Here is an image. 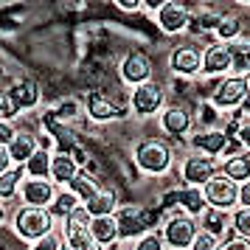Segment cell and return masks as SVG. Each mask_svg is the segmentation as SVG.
Listing matches in <instances>:
<instances>
[{
	"instance_id": "6da1fadb",
	"label": "cell",
	"mask_w": 250,
	"mask_h": 250,
	"mask_svg": "<svg viewBox=\"0 0 250 250\" xmlns=\"http://www.w3.org/2000/svg\"><path fill=\"white\" fill-rule=\"evenodd\" d=\"M160 208H138V205H121L115 211V222H118V239H141L146 236L152 228L158 225Z\"/></svg>"
},
{
	"instance_id": "7a4b0ae2",
	"label": "cell",
	"mask_w": 250,
	"mask_h": 250,
	"mask_svg": "<svg viewBox=\"0 0 250 250\" xmlns=\"http://www.w3.org/2000/svg\"><path fill=\"white\" fill-rule=\"evenodd\" d=\"M135 163L149 174H166L174 163V152L166 141L160 138H146L135 146Z\"/></svg>"
},
{
	"instance_id": "3957f363",
	"label": "cell",
	"mask_w": 250,
	"mask_h": 250,
	"mask_svg": "<svg viewBox=\"0 0 250 250\" xmlns=\"http://www.w3.org/2000/svg\"><path fill=\"white\" fill-rule=\"evenodd\" d=\"M250 99V82L239 76H222L216 82V90L211 93V107L214 110H242Z\"/></svg>"
},
{
	"instance_id": "277c9868",
	"label": "cell",
	"mask_w": 250,
	"mask_h": 250,
	"mask_svg": "<svg viewBox=\"0 0 250 250\" xmlns=\"http://www.w3.org/2000/svg\"><path fill=\"white\" fill-rule=\"evenodd\" d=\"M197 233H200V222H197L194 216L183 214V211L171 214L169 219L163 222V230H160L166 248H171V250H191Z\"/></svg>"
},
{
	"instance_id": "5b68a950",
	"label": "cell",
	"mask_w": 250,
	"mask_h": 250,
	"mask_svg": "<svg viewBox=\"0 0 250 250\" xmlns=\"http://www.w3.org/2000/svg\"><path fill=\"white\" fill-rule=\"evenodd\" d=\"M219 171H222V163L216 158L200 155V152H188L180 163V177H183V183L191 186V188H205Z\"/></svg>"
},
{
	"instance_id": "8992f818",
	"label": "cell",
	"mask_w": 250,
	"mask_h": 250,
	"mask_svg": "<svg viewBox=\"0 0 250 250\" xmlns=\"http://www.w3.org/2000/svg\"><path fill=\"white\" fill-rule=\"evenodd\" d=\"M51 225H54V214L48 208H34V205H25L17 211L14 216V228L17 233L28 242H40L42 236L51 233Z\"/></svg>"
},
{
	"instance_id": "52a82bcc",
	"label": "cell",
	"mask_w": 250,
	"mask_h": 250,
	"mask_svg": "<svg viewBox=\"0 0 250 250\" xmlns=\"http://www.w3.org/2000/svg\"><path fill=\"white\" fill-rule=\"evenodd\" d=\"M65 248L70 250H104L90 233V214L84 208H76L65 219Z\"/></svg>"
},
{
	"instance_id": "ba28073f",
	"label": "cell",
	"mask_w": 250,
	"mask_h": 250,
	"mask_svg": "<svg viewBox=\"0 0 250 250\" xmlns=\"http://www.w3.org/2000/svg\"><path fill=\"white\" fill-rule=\"evenodd\" d=\"M203 194H205L208 208H219V211H233V208H239V183L225 177L222 171L205 186Z\"/></svg>"
},
{
	"instance_id": "9c48e42d",
	"label": "cell",
	"mask_w": 250,
	"mask_h": 250,
	"mask_svg": "<svg viewBox=\"0 0 250 250\" xmlns=\"http://www.w3.org/2000/svg\"><path fill=\"white\" fill-rule=\"evenodd\" d=\"M169 205H180L183 214L194 216V219L208 211L203 188H191V186H186V188H171V191L163 194V197H160V208H169Z\"/></svg>"
},
{
	"instance_id": "30bf717a",
	"label": "cell",
	"mask_w": 250,
	"mask_h": 250,
	"mask_svg": "<svg viewBox=\"0 0 250 250\" xmlns=\"http://www.w3.org/2000/svg\"><path fill=\"white\" fill-rule=\"evenodd\" d=\"M40 102V90H37L34 82H14L12 87L6 90V102H3V118H14L20 110H31L34 104Z\"/></svg>"
},
{
	"instance_id": "8fae6325",
	"label": "cell",
	"mask_w": 250,
	"mask_h": 250,
	"mask_svg": "<svg viewBox=\"0 0 250 250\" xmlns=\"http://www.w3.org/2000/svg\"><path fill=\"white\" fill-rule=\"evenodd\" d=\"M203 51L197 42H183L171 51L169 57V65L174 73H180V76H197L200 70H203Z\"/></svg>"
},
{
	"instance_id": "7c38bea8",
	"label": "cell",
	"mask_w": 250,
	"mask_h": 250,
	"mask_svg": "<svg viewBox=\"0 0 250 250\" xmlns=\"http://www.w3.org/2000/svg\"><path fill=\"white\" fill-rule=\"evenodd\" d=\"M188 141H191L194 152L216 158V160L222 155H228V146H230V138L225 135V129H197Z\"/></svg>"
},
{
	"instance_id": "4fadbf2b",
	"label": "cell",
	"mask_w": 250,
	"mask_h": 250,
	"mask_svg": "<svg viewBox=\"0 0 250 250\" xmlns=\"http://www.w3.org/2000/svg\"><path fill=\"white\" fill-rule=\"evenodd\" d=\"M152 73H155V62H152V57L141 54V51L129 54V57L121 62V79L129 82V84H135V87L152 82Z\"/></svg>"
},
{
	"instance_id": "5bb4252c",
	"label": "cell",
	"mask_w": 250,
	"mask_h": 250,
	"mask_svg": "<svg viewBox=\"0 0 250 250\" xmlns=\"http://www.w3.org/2000/svg\"><path fill=\"white\" fill-rule=\"evenodd\" d=\"M129 102H132V110L138 115H152L163 107L166 93H163V87H160L158 82H146V84H141V87L132 90V99Z\"/></svg>"
},
{
	"instance_id": "9a60e30c",
	"label": "cell",
	"mask_w": 250,
	"mask_h": 250,
	"mask_svg": "<svg viewBox=\"0 0 250 250\" xmlns=\"http://www.w3.org/2000/svg\"><path fill=\"white\" fill-rule=\"evenodd\" d=\"M230 45L225 42H211V45L203 51V73L205 76H222V73H230Z\"/></svg>"
},
{
	"instance_id": "2e32d148",
	"label": "cell",
	"mask_w": 250,
	"mask_h": 250,
	"mask_svg": "<svg viewBox=\"0 0 250 250\" xmlns=\"http://www.w3.org/2000/svg\"><path fill=\"white\" fill-rule=\"evenodd\" d=\"M191 113L188 110H183V107H177V104H171V107H166L163 113H160V129L166 132L169 138H186L188 132H191Z\"/></svg>"
},
{
	"instance_id": "e0dca14e",
	"label": "cell",
	"mask_w": 250,
	"mask_h": 250,
	"mask_svg": "<svg viewBox=\"0 0 250 250\" xmlns=\"http://www.w3.org/2000/svg\"><path fill=\"white\" fill-rule=\"evenodd\" d=\"M158 23L166 34H180L183 28L191 23V12L183 3H166L158 12Z\"/></svg>"
},
{
	"instance_id": "ac0fdd59",
	"label": "cell",
	"mask_w": 250,
	"mask_h": 250,
	"mask_svg": "<svg viewBox=\"0 0 250 250\" xmlns=\"http://www.w3.org/2000/svg\"><path fill=\"white\" fill-rule=\"evenodd\" d=\"M54 197H57V191H54V183L51 180H31L23 183V200L25 205H34V208H45V205L54 203Z\"/></svg>"
},
{
	"instance_id": "d6986e66",
	"label": "cell",
	"mask_w": 250,
	"mask_h": 250,
	"mask_svg": "<svg viewBox=\"0 0 250 250\" xmlns=\"http://www.w3.org/2000/svg\"><path fill=\"white\" fill-rule=\"evenodd\" d=\"M79 163L73 160V155H65V152H57L51 158V180L59 183V186H70L73 177L79 174Z\"/></svg>"
},
{
	"instance_id": "ffe728a7",
	"label": "cell",
	"mask_w": 250,
	"mask_h": 250,
	"mask_svg": "<svg viewBox=\"0 0 250 250\" xmlns=\"http://www.w3.org/2000/svg\"><path fill=\"white\" fill-rule=\"evenodd\" d=\"M200 230L211 233L216 239H225L230 233V211H219V208H208L200 216Z\"/></svg>"
},
{
	"instance_id": "44dd1931",
	"label": "cell",
	"mask_w": 250,
	"mask_h": 250,
	"mask_svg": "<svg viewBox=\"0 0 250 250\" xmlns=\"http://www.w3.org/2000/svg\"><path fill=\"white\" fill-rule=\"evenodd\" d=\"M84 211L90 214V219H96V216H113L115 211H118V203H115V191L113 188H99V191L93 194L90 200L84 203Z\"/></svg>"
},
{
	"instance_id": "7402d4cb",
	"label": "cell",
	"mask_w": 250,
	"mask_h": 250,
	"mask_svg": "<svg viewBox=\"0 0 250 250\" xmlns=\"http://www.w3.org/2000/svg\"><path fill=\"white\" fill-rule=\"evenodd\" d=\"M230 59H233L230 73L250 82V37H242L236 42H230Z\"/></svg>"
},
{
	"instance_id": "603a6c76",
	"label": "cell",
	"mask_w": 250,
	"mask_h": 250,
	"mask_svg": "<svg viewBox=\"0 0 250 250\" xmlns=\"http://www.w3.org/2000/svg\"><path fill=\"white\" fill-rule=\"evenodd\" d=\"M90 233L102 248L104 245H115V242H118V222H115V214L90 219Z\"/></svg>"
},
{
	"instance_id": "cb8c5ba5",
	"label": "cell",
	"mask_w": 250,
	"mask_h": 250,
	"mask_svg": "<svg viewBox=\"0 0 250 250\" xmlns=\"http://www.w3.org/2000/svg\"><path fill=\"white\" fill-rule=\"evenodd\" d=\"M214 34H216V42H225V45L236 42V40H242V20L236 14H219Z\"/></svg>"
},
{
	"instance_id": "d4e9b609",
	"label": "cell",
	"mask_w": 250,
	"mask_h": 250,
	"mask_svg": "<svg viewBox=\"0 0 250 250\" xmlns=\"http://www.w3.org/2000/svg\"><path fill=\"white\" fill-rule=\"evenodd\" d=\"M37 138L28 135V132H17L14 141L9 144V155H12V163H28V158L37 152Z\"/></svg>"
},
{
	"instance_id": "484cf974",
	"label": "cell",
	"mask_w": 250,
	"mask_h": 250,
	"mask_svg": "<svg viewBox=\"0 0 250 250\" xmlns=\"http://www.w3.org/2000/svg\"><path fill=\"white\" fill-rule=\"evenodd\" d=\"M87 113H90V118H96V121H110V118L118 115V110L113 107V102H110L107 96L93 90V93H87Z\"/></svg>"
},
{
	"instance_id": "4316f807",
	"label": "cell",
	"mask_w": 250,
	"mask_h": 250,
	"mask_svg": "<svg viewBox=\"0 0 250 250\" xmlns=\"http://www.w3.org/2000/svg\"><path fill=\"white\" fill-rule=\"evenodd\" d=\"M25 171L34 180H48L51 177V155H48L45 149H37L34 155L28 158V163H25Z\"/></svg>"
},
{
	"instance_id": "83f0119b",
	"label": "cell",
	"mask_w": 250,
	"mask_h": 250,
	"mask_svg": "<svg viewBox=\"0 0 250 250\" xmlns=\"http://www.w3.org/2000/svg\"><path fill=\"white\" fill-rule=\"evenodd\" d=\"M99 188H102V186H99V183L93 180V177L87 174V171H79V174L73 177V183L68 186V191H73V194H76V197L82 200V203H87V200H90L93 194L99 191Z\"/></svg>"
},
{
	"instance_id": "f1b7e54d",
	"label": "cell",
	"mask_w": 250,
	"mask_h": 250,
	"mask_svg": "<svg viewBox=\"0 0 250 250\" xmlns=\"http://www.w3.org/2000/svg\"><path fill=\"white\" fill-rule=\"evenodd\" d=\"M79 205H82V200L73 191H59L57 197H54V203H51V214L54 216H65V219H68Z\"/></svg>"
},
{
	"instance_id": "f546056e",
	"label": "cell",
	"mask_w": 250,
	"mask_h": 250,
	"mask_svg": "<svg viewBox=\"0 0 250 250\" xmlns=\"http://www.w3.org/2000/svg\"><path fill=\"white\" fill-rule=\"evenodd\" d=\"M230 230L236 233V236H245L250 239V208H233L230 211Z\"/></svg>"
},
{
	"instance_id": "4dcf8cb0",
	"label": "cell",
	"mask_w": 250,
	"mask_h": 250,
	"mask_svg": "<svg viewBox=\"0 0 250 250\" xmlns=\"http://www.w3.org/2000/svg\"><path fill=\"white\" fill-rule=\"evenodd\" d=\"M20 177H23V169H20V166L3 171V174H0V197H12V194L17 191V186H23Z\"/></svg>"
},
{
	"instance_id": "1f68e13d",
	"label": "cell",
	"mask_w": 250,
	"mask_h": 250,
	"mask_svg": "<svg viewBox=\"0 0 250 250\" xmlns=\"http://www.w3.org/2000/svg\"><path fill=\"white\" fill-rule=\"evenodd\" d=\"M135 250H166V242H163V236H160V233L149 230L146 236H141L135 242Z\"/></svg>"
},
{
	"instance_id": "d6a6232c",
	"label": "cell",
	"mask_w": 250,
	"mask_h": 250,
	"mask_svg": "<svg viewBox=\"0 0 250 250\" xmlns=\"http://www.w3.org/2000/svg\"><path fill=\"white\" fill-rule=\"evenodd\" d=\"M216 250H250V239H245V236H236L233 230L228 233L222 242H219V248Z\"/></svg>"
},
{
	"instance_id": "836d02e7",
	"label": "cell",
	"mask_w": 250,
	"mask_h": 250,
	"mask_svg": "<svg viewBox=\"0 0 250 250\" xmlns=\"http://www.w3.org/2000/svg\"><path fill=\"white\" fill-rule=\"evenodd\" d=\"M219 242H222V239H216V236H211V233L200 230V233H197V239H194L191 250H216V248H219Z\"/></svg>"
},
{
	"instance_id": "e575fe53",
	"label": "cell",
	"mask_w": 250,
	"mask_h": 250,
	"mask_svg": "<svg viewBox=\"0 0 250 250\" xmlns=\"http://www.w3.org/2000/svg\"><path fill=\"white\" fill-rule=\"evenodd\" d=\"M65 245L59 242V236H54V233H48V236H42L40 242H34L31 245V250H62Z\"/></svg>"
},
{
	"instance_id": "d590c367",
	"label": "cell",
	"mask_w": 250,
	"mask_h": 250,
	"mask_svg": "<svg viewBox=\"0 0 250 250\" xmlns=\"http://www.w3.org/2000/svg\"><path fill=\"white\" fill-rule=\"evenodd\" d=\"M245 110V107H242ZM233 141H239V146H245V149H250V115L245 113V121H242V129L236 132V138Z\"/></svg>"
},
{
	"instance_id": "8d00e7d4",
	"label": "cell",
	"mask_w": 250,
	"mask_h": 250,
	"mask_svg": "<svg viewBox=\"0 0 250 250\" xmlns=\"http://www.w3.org/2000/svg\"><path fill=\"white\" fill-rule=\"evenodd\" d=\"M14 135H17V132L12 129V124L0 118V146H9V144L14 141Z\"/></svg>"
},
{
	"instance_id": "74e56055",
	"label": "cell",
	"mask_w": 250,
	"mask_h": 250,
	"mask_svg": "<svg viewBox=\"0 0 250 250\" xmlns=\"http://www.w3.org/2000/svg\"><path fill=\"white\" fill-rule=\"evenodd\" d=\"M239 205L242 208H250V180L239 186Z\"/></svg>"
},
{
	"instance_id": "f35d334b",
	"label": "cell",
	"mask_w": 250,
	"mask_h": 250,
	"mask_svg": "<svg viewBox=\"0 0 250 250\" xmlns=\"http://www.w3.org/2000/svg\"><path fill=\"white\" fill-rule=\"evenodd\" d=\"M12 169V155H9V146H0V174Z\"/></svg>"
},
{
	"instance_id": "ab89813d",
	"label": "cell",
	"mask_w": 250,
	"mask_h": 250,
	"mask_svg": "<svg viewBox=\"0 0 250 250\" xmlns=\"http://www.w3.org/2000/svg\"><path fill=\"white\" fill-rule=\"evenodd\" d=\"M118 6L126 9V12H135L138 6H144V3H138V0H118Z\"/></svg>"
},
{
	"instance_id": "60d3db41",
	"label": "cell",
	"mask_w": 250,
	"mask_h": 250,
	"mask_svg": "<svg viewBox=\"0 0 250 250\" xmlns=\"http://www.w3.org/2000/svg\"><path fill=\"white\" fill-rule=\"evenodd\" d=\"M6 219V208H3V203H0V222Z\"/></svg>"
},
{
	"instance_id": "b9f144b4",
	"label": "cell",
	"mask_w": 250,
	"mask_h": 250,
	"mask_svg": "<svg viewBox=\"0 0 250 250\" xmlns=\"http://www.w3.org/2000/svg\"><path fill=\"white\" fill-rule=\"evenodd\" d=\"M3 102H6V93H0V113H3Z\"/></svg>"
},
{
	"instance_id": "7bdbcfd3",
	"label": "cell",
	"mask_w": 250,
	"mask_h": 250,
	"mask_svg": "<svg viewBox=\"0 0 250 250\" xmlns=\"http://www.w3.org/2000/svg\"><path fill=\"white\" fill-rule=\"evenodd\" d=\"M62 250H70V248H62Z\"/></svg>"
}]
</instances>
